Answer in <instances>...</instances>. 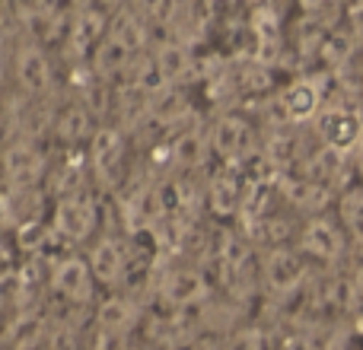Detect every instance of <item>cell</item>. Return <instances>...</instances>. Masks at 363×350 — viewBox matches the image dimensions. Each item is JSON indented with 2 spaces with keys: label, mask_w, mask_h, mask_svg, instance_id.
I'll list each match as a JSON object with an SVG mask.
<instances>
[{
  "label": "cell",
  "mask_w": 363,
  "mask_h": 350,
  "mask_svg": "<svg viewBox=\"0 0 363 350\" xmlns=\"http://www.w3.org/2000/svg\"><path fill=\"white\" fill-rule=\"evenodd\" d=\"M300 252L322 264H335L345 255V226L332 217H313L300 232Z\"/></svg>",
  "instance_id": "5"
},
{
  "label": "cell",
  "mask_w": 363,
  "mask_h": 350,
  "mask_svg": "<svg viewBox=\"0 0 363 350\" xmlns=\"http://www.w3.org/2000/svg\"><path fill=\"white\" fill-rule=\"evenodd\" d=\"M19 83H23L29 93H42L51 83L48 61H45L38 51H26V55L19 57Z\"/></svg>",
  "instance_id": "12"
},
{
  "label": "cell",
  "mask_w": 363,
  "mask_h": 350,
  "mask_svg": "<svg viewBox=\"0 0 363 350\" xmlns=\"http://www.w3.org/2000/svg\"><path fill=\"white\" fill-rule=\"evenodd\" d=\"M220 350H268L262 328H239L220 344Z\"/></svg>",
  "instance_id": "13"
},
{
  "label": "cell",
  "mask_w": 363,
  "mask_h": 350,
  "mask_svg": "<svg viewBox=\"0 0 363 350\" xmlns=\"http://www.w3.org/2000/svg\"><path fill=\"white\" fill-rule=\"evenodd\" d=\"M89 159H93V172L99 175L102 181L118 179L121 166H125V140H121V134L115 131V128H102V131H96Z\"/></svg>",
  "instance_id": "6"
},
{
  "label": "cell",
  "mask_w": 363,
  "mask_h": 350,
  "mask_svg": "<svg viewBox=\"0 0 363 350\" xmlns=\"http://www.w3.org/2000/svg\"><path fill=\"white\" fill-rule=\"evenodd\" d=\"M96 322L106 334H125L138 322V306L128 296H118V290H112L108 300L99 303V309H96Z\"/></svg>",
  "instance_id": "8"
},
{
  "label": "cell",
  "mask_w": 363,
  "mask_h": 350,
  "mask_svg": "<svg viewBox=\"0 0 363 350\" xmlns=\"http://www.w3.org/2000/svg\"><path fill=\"white\" fill-rule=\"evenodd\" d=\"M48 283H51V293L61 296L70 306H93L96 290H99L89 261L86 258H74V255H64L51 261Z\"/></svg>",
  "instance_id": "1"
},
{
  "label": "cell",
  "mask_w": 363,
  "mask_h": 350,
  "mask_svg": "<svg viewBox=\"0 0 363 350\" xmlns=\"http://www.w3.org/2000/svg\"><path fill=\"white\" fill-rule=\"evenodd\" d=\"M45 169V157L38 150H32V147H16V150L6 157V172L16 175L23 185H29V181H35L38 175Z\"/></svg>",
  "instance_id": "11"
},
{
  "label": "cell",
  "mask_w": 363,
  "mask_h": 350,
  "mask_svg": "<svg viewBox=\"0 0 363 350\" xmlns=\"http://www.w3.org/2000/svg\"><path fill=\"white\" fill-rule=\"evenodd\" d=\"M96 226H99V207L83 191H70L57 204L55 220H51L55 236L64 239V242H83V239H89L96 232Z\"/></svg>",
  "instance_id": "2"
},
{
  "label": "cell",
  "mask_w": 363,
  "mask_h": 350,
  "mask_svg": "<svg viewBox=\"0 0 363 350\" xmlns=\"http://www.w3.org/2000/svg\"><path fill=\"white\" fill-rule=\"evenodd\" d=\"M86 261H89V268H93L99 290H108V293L121 290L128 283V277H131V252H128V245L121 242V239L102 236L99 242L89 249Z\"/></svg>",
  "instance_id": "3"
},
{
  "label": "cell",
  "mask_w": 363,
  "mask_h": 350,
  "mask_svg": "<svg viewBox=\"0 0 363 350\" xmlns=\"http://www.w3.org/2000/svg\"><path fill=\"white\" fill-rule=\"evenodd\" d=\"M262 277L271 293L277 296L296 293L303 287V281H306V255L300 249H290V245H274L262 261Z\"/></svg>",
  "instance_id": "4"
},
{
  "label": "cell",
  "mask_w": 363,
  "mask_h": 350,
  "mask_svg": "<svg viewBox=\"0 0 363 350\" xmlns=\"http://www.w3.org/2000/svg\"><path fill=\"white\" fill-rule=\"evenodd\" d=\"M121 350H160L157 344H147V341H131V344H125Z\"/></svg>",
  "instance_id": "14"
},
{
  "label": "cell",
  "mask_w": 363,
  "mask_h": 350,
  "mask_svg": "<svg viewBox=\"0 0 363 350\" xmlns=\"http://www.w3.org/2000/svg\"><path fill=\"white\" fill-rule=\"evenodd\" d=\"M322 106V89L313 80H296L294 86L284 93V108L294 121H306L319 112Z\"/></svg>",
  "instance_id": "9"
},
{
  "label": "cell",
  "mask_w": 363,
  "mask_h": 350,
  "mask_svg": "<svg viewBox=\"0 0 363 350\" xmlns=\"http://www.w3.org/2000/svg\"><path fill=\"white\" fill-rule=\"evenodd\" d=\"M319 134L325 137V144L332 150H347L360 140L363 128H360V118L345 108H335V112H325L319 118Z\"/></svg>",
  "instance_id": "7"
},
{
  "label": "cell",
  "mask_w": 363,
  "mask_h": 350,
  "mask_svg": "<svg viewBox=\"0 0 363 350\" xmlns=\"http://www.w3.org/2000/svg\"><path fill=\"white\" fill-rule=\"evenodd\" d=\"M249 140H252V131L245 121L239 118H223L217 125V131H213L211 144L217 153H223V157H239V153L249 150Z\"/></svg>",
  "instance_id": "10"
}]
</instances>
